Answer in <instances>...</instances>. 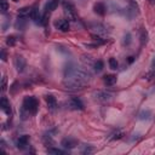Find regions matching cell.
Segmentation results:
<instances>
[{
    "label": "cell",
    "instance_id": "1",
    "mask_svg": "<svg viewBox=\"0 0 155 155\" xmlns=\"http://www.w3.org/2000/svg\"><path fill=\"white\" fill-rule=\"evenodd\" d=\"M91 81V74L78 67L75 63H68L64 68L63 86L67 90H80L84 88Z\"/></svg>",
    "mask_w": 155,
    "mask_h": 155
},
{
    "label": "cell",
    "instance_id": "2",
    "mask_svg": "<svg viewBox=\"0 0 155 155\" xmlns=\"http://www.w3.org/2000/svg\"><path fill=\"white\" fill-rule=\"evenodd\" d=\"M22 109L25 110L29 115H34V114H36V111L39 109V101L33 96H27L23 99Z\"/></svg>",
    "mask_w": 155,
    "mask_h": 155
},
{
    "label": "cell",
    "instance_id": "3",
    "mask_svg": "<svg viewBox=\"0 0 155 155\" xmlns=\"http://www.w3.org/2000/svg\"><path fill=\"white\" fill-rule=\"evenodd\" d=\"M88 27H90V29L93 31V34H97V35H105V34L109 33L107 25H104V24H102V23H99V22L90 23Z\"/></svg>",
    "mask_w": 155,
    "mask_h": 155
},
{
    "label": "cell",
    "instance_id": "4",
    "mask_svg": "<svg viewBox=\"0 0 155 155\" xmlns=\"http://www.w3.org/2000/svg\"><path fill=\"white\" fill-rule=\"evenodd\" d=\"M63 8H64V12L68 15V17L70 19H74L76 21V11H75V6L68 1V0H64L63 1Z\"/></svg>",
    "mask_w": 155,
    "mask_h": 155
},
{
    "label": "cell",
    "instance_id": "5",
    "mask_svg": "<svg viewBox=\"0 0 155 155\" xmlns=\"http://www.w3.org/2000/svg\"><path fill=\"white\" fill-rule=\"evenodd\" d=\"M13 64H15V68L18 73H22L24 71L25 69V65H27V62H25V58L23 56H16L15 59H13Z\"/></svg>",
    "mask_w": 155,
    "mask_h": 155
},
{
    "label": "cell",
    "instance_id": "6",
    "mask_svg": "<svg viewBox=\"0 0 155 155\" xmlns=\"http://www.w3.org/2000/svg\"><path fill=\"white\" fill-rule=\"evenodd\" d=\"M0 107H1V110L6 114V115H12V109H11V104H10V101L2 96L1 97V101H0Z\"/></svg>",
    "mask_w": 155,
    "mask_h": 155
},
{
    "label": "cell",
    "instance_id": "7",
    "mask_svg": "<svg viewBox=\"0 0 155 155\" xmlns=\"http://www.w3.org/2000/svg\"><path fill=\"white\" fill-rule=\"evenodd\" d=\"M107 10H108V7H107V5L103 1H98V2H96L93 5V11L98 16H104L107 13Z\"/></svg>",
    "mask_w": 155,
    "mask_h": 155
},
{
    "label": "cell",
    "instance_id": "8",
    "mask_svg": "<svg viewBox=\"0 0 155 155\" xmlns=\"http://www.w3.org/2000/svg\"><path fill=\"white\" fill-rule=\"evenodd\" d=\"M29 136H27V134H23V136H21V137H18V139H17V142H16V144H17V148L18 149H25L28 145H29Z\"/></svg>",
    "mask_w": 155,
    "mask_h": 155
},
{
    "label": "cell",
    "instance_id": "9",
    "mask_svg": "<svg viewBox=\"0 0 155 155\" xmlns=\"http://www.w3.org/2000/svg\"><path fill=\"white\" fill-rule=\"evenodd\" d=\"M61 145L65 149H73L78 145V140L74 139V138H64V139H62Z\"/></svg>",
    "mask_w": 155,
    "mask_h": 155
},
{
    "label": "cell",
    "instance_id": "10",
    "mask_svg": "<svg viewBox=\"0 0 155 155\" xmlns=\"http://www.w3.org/2000/svg\"><path fill=\"white\" fill-rule=\"evenodd\" d=\"M54 27L57 29H59L61 31H68L69 30V21L68 19H63V18L58 19V21H56Z\"/></svg>",
    "mask_w": 155,
    "mask_h": 155
},
{
    "label": "cell",
    "instance_id": "11",
    "mask_svg": "<svg viewBox=\"0 0 155 155\" xmlns=\"http://www.w3.org/2000/svg\"><path fill=\"white\" fill-rule=\"evenodd\" d=\"M94 96H96V99H98L101 102H108L111 99V93H109L107 91H98L94 93Z\"/></svg>",
    "mask_w": 155,
    "mask_h": 155
},
{
    "label": "cell",
    "instance_id": "12",
    "mask_svg": "<svg viewBox=\"0 0 155 155\" xmlns=\"http://www.w3.org/2000/svg\"><path fill=\"white\" fill-rule=\"evenodd\" d=\"M69 105H70L73 109H79V110H82V109H84V103H82L81 99L78 98V97H71L70 101H69Z\"/></svg>",
    "mask_w": 155,
    "mask_h": 155
},
{
    "label": "cell",
    "instance_id": "13",
    "mask_svg": "<svg viewBox=\"0 0 155 155\" xmlns=\"http://www.w3.org/2000/svg\"><path fill=\"white\" fill-rule=\"evenodd\" d=\"M45 101H46L47 107H48L50 110H54L57 108V99H56V97L53 94H47L45 97Z\"/></svg>",
    "mask_w": 155,
    "mask_h": 155
},
{
    "label": "cell",
    "instance_id": "14",
    "mask_svg": "<svg viewBox=\"0 0 155 155\" xmlns=\"http://www.w3.org/2000/svg\"><path fill=\"white\" fill-rule=\"evenodd\" d=\"M59 1H61V0H50V1L46 4V6H45L46 12H52V11H54V10L57 8Z\"/></svg>",
    "mask_w": 155,
    "mask_h": 155
},
{
    "label": "cell",
    "instance_id": "15",
    "mask_svg": "<svg viewBox=\"0 0 155 155\" xmlns=\"http://www.w3.org/2000/svg\"><path fill=\"white\" fill-rule=\"evenodd\" d=\"M103 81H104V84H105L107 86H113V85L116 82V76L113 75V74H108V75L104 76Z\"/></svg>",
    "mask_w": 155,
    "mask_h": 155
},
{
    "label": "cell",
    "instance_id": "16",
    "mask_svg": "<svg viewBox=\"0 0 155 155\" xmlns=\"http://www.w3.org/2000/svg\"><path fill=\"white\" fill-rule=\"evenodd\" d=\"M27 17H18L17 18V22H16V28L19 29V30H23L25 28V24H27V21H25Z\"/></svg>",
    "mask_w": 155,
    "mask_h": 155
},
{
    "label": "cell",
    "instance_id": "17",
    "mask_svg": "<svg viewBox=\"0 0 155 155\" xmlns=\"http://www.w3.org/2000/svg\"><path fill=\"white\" fill-rule=\"evenodd\" d=\"M150 116H151L150 110H142V111L138 114V119H139V120H149Z\"/></svg>",
    "mask_w": 155,
    "mask_h": 155
},
{
    "label": "cell",
    "instance_id": "18",
    "mask_svg": "<svg viewBox=\"0 0 155 155\" xmlns=\"http://www.w3.org/2000/svg\"><path fill=\"white\" fill-rule=\"evenodd\" d=\"M124 137V132L121 131V130H116L113 134H111V137H109V139L110 140H115V139H120V138H122Z\"/></svg>",
    "mask_w": 155,
    "mask_h": 155
},
{
    "label": "cell",
    "instance_id": "19",
    "mask_svg": "<svg viewBox=\"0 0 155 155\" xmlns=\"http://www.w3.org/2000/svg\"><path fill=\"white\" fill-rule=\"evenodd\" d=\"M131 42H132V36H131L130 33H126L124 35V39H122V45L124 46H128Z\"/></svg>",
    "mask_w": 155,
    "mask_h": 155
},
{
    "label": "cell",
    "instance_id": "20",
    "mask_svg": "<svg viewBox=\"0 0 155 155\" xmlns=\"http://www.w3.org/2000/svg\"><path fill=\"white\" fill-rule=\"evenodd\" d=\"M103 67H104V64H103L102 61H97V62H94V64H93V69H94L96 73H101V71L103 70Z\"/></svg>",
    "mask_w": 155,
    "mask_h": 155
},
{
    "label": "cell",
    "instance_id": "21",
    "mask_svg": "<svg viewBox=\"0 0 155 155\" xmlns=\"http://www.w3.org/2000/svg\"><path fill=\"white\" fill-rule=\"evenodd\" d=\"M109 67H110V69H113V70H116L117 69V65H119V63H117V61H116V58H109Z\"/></svg>",
    "mask_w": 155,
    "mask_h": 155
},
{
    "label": "cell",
    "instance_id": "22",
    "mask_svg": "<svg viewBox=\"0 0 155 155\" xmlns=\"http://www.w3.org/2000/svg\"><path fill=\"white\" fill-rule=\"evenodd\" d=\"M47 151L50 154H56V155H64L65 151L64 150H61V149H56V148H48Z\"/></svg>",
    "mask_w": 155,
    "mask_h": 155
},
{
    "label": "cell",
    "instance_id": "23",
    "mask_svg": "<svg viewBox=\"0 0 155 155\" xmlns=\"http://www.w3.org/2000/svg\"><path fill=\"white\" fill-rule=\"evenodd\" d=\"M6 45L7 46H15L16 45V36L13 35H10L6 38Z\"/></svg>",
    "mask_w": 155,
    "mask_h": 155
},
{
    "label": "cell",
    "instance_id": "24",
    "mask_svg": "<svg viewBox=\"0 0 155 155\" xmlns=\"http://www.w3.org/2000/svg\"><path fill=\"white\" fill-rule=\"evenodd\" d=\"M140 41H142V45L147 44V41H148V33L145 30H142V33H140Z\"/></svg>",
    "mask_w": 155,
    "mask_h": 155
},
{
    "label": "cell",
    "instance_id": "25",
    "mask_svg": "<svg viewBox=\"0 0 155 155\" xmlns=\"http://www.w3.org/2000/svg\"><path fill=\"white\" fill-rule=\"evenodd\" d=\"M8 10V4L6 0H1V12L2 13H6V11Z\"/></svg>",
    "mask_w": 155,
    "mask_h": 155
},
{
    "label": "cell",
    "instance_id": "26",
    "mask_svg": "<svg viewBox=\"0 0 155 155\" xmlns=\"http://www.w3.org/2000/svg\"><path fill=\"white\" fill-rule=\"evenodd\" d=\"M6 87H7V78L6 76H2V82H1V91L5 92L6 91Z\"/></svg>",
    "mask_w": 155,
    "mask_h": 155
},
{
    "label": "cell",
    "instance_id": "27",
    "mask_svg": "<svg viewBox=\"0 0 155 155\" xmlns=\"http://www.w3.org/2000/svg\"><path fill=\"white\" fill-rule=\"evenodd\" d=\"M92 151H93V148L90 147V145H85V148L81 150L82 154H90V153H92Z\"/></svg>",
    "mask_w": 155,
    "mask_h": 155
},
{
    "label": "cell",
    "instance_id": "28",
    "mask_svg": "<svg viewBox=\"0 0 155 155\" xmlns=\"http://www.w3.org/2000/svg\"><path fill=\"white\" fill-rule=\"evenodd\" d=\"M130 4H131V6L133 7V8H136V10H138V5H137V2H136V0H127Z\"/></svg>",
    "mask_w": 155,
    "mask_h": 155
},
{
    "label": "cell",
    "instance_id": "29",
    "mask_svg": "<svg viewBox=\"0 0 155 155\" xmlns=\"http://www.w3.org/2000/svg\"><path fill=\"white\" fill-rule=\"evenodd\" d=\"M1 59L2 61H6V53H5L4 50H1Z\"/></svg>",
    "mask_w": 155,
    "mask_h": 155
},
{
    "label": "cell",
    "instance_id": "30",
    "mask_svg": "<svg viewBox=\"0 0 155 155\" xmlns=\"http://www.w3.org/2000/svg\"><path fill=\"white\" fill-rule=\"evenodd\" d=\"M151 68L155 69V56H154V58H153V61H151Z\"/></svg>",
    "mask_w": 155,
    "mask_h": 155
},
{
    "label": "cell",
    "instance_id": "31",
    "mask_svg": "<svg viewBox=\"0 0 155 155\" xmlns=\"http://www.w3.org/2000/svg\"><path fill=\"white\" fill-rule=\"evenodd\" d=\"M134 61V57H128V63H132Z\"/></svg>",
    "mask_w": 155,
    "mask_h": 155
},
{
    "label": "cell",
    "instance_id": "32",
    "mask_svg": "<svg viewBox=\"0 0 155 155\" xmlns=\"http://www.w3.org/2000/svg\"><path fill=\"white\" fill-rule=\"evenodd\" d=\"M149 2H150V4H154V2H155V0H149Z\"/></svg>",
    "mask_w": 155,
    "mask_h": 155
},
{
    "label": "cell",
    "instance_id": "33",
    "mask_svg": "<svg viewBox=\"0 0 155 155\" xmlns=\"http://www.w3.org/2000/svg\"><path fill=\"white\" fill-rule=\"evenodd\" d=\"M12 1H13V2H17V1H18V0H12Z\"/></svg>",
    "mask_w": 155,
    "mask_h": 155
}]
</instances>
